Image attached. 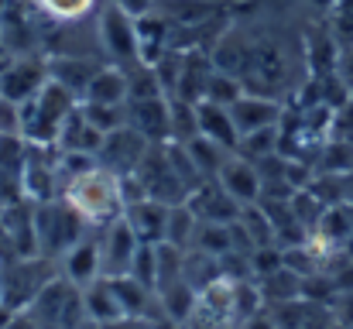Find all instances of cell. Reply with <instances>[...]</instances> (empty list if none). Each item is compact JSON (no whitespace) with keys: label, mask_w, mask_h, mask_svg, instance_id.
Here are the masks:
<instances>
[{"label":"cell","mask_w":353,"mask_h":329,"mask_svg":"<svg viewBox=\"0 0 353 329\" xmlns=\"http://www.w3.org/2000/svg\"><path fill=\"white\" fill-rule=\"evenodd\" d=\"M62 199L86 219V226H110L114 219L123 217V189H120V175L107 172L103 165H97L93 172L65 182L62 189Z\"/></svg>","instance_id":"cell-1"},{"label":"cell","mask_w":353,"mask_h":329,"mask_svg":"<svg viewBox=\"0 0 353 329\" xmlns=\"http://www.w3.org/2000/svg\"><path fill=\"white\" fill-rule=\"evenodd\" d=\"M34 240H38V250L45 257H62L65 250H72L79 240H86V219L79 217L65 199L62 203H34Z\"/></svg>","instance_id":"cell-2"},{"label":"cell","mask_w":353,"mask_h":329,"mask_svg":"<svg viewBox=\"0 0 353 329\" xmlns=\"http://www.w3.org/2000/svg\"><path fill=\"white\" fill-rule=\"evenodd\" d=\"M59 275H55V261L52 257H17L14 264H3V275H0V299L7 309L14 312H24L41 292L45 285H52Z\"/></svg>","instance_id":"cell-3"},{"label":"cell","mask_w":353,"mask_h":329,"mask_svg":"<svg viewBox=\"0 0 353 329\" xmlns=\"http://www.w3.org/2000/svg\"><path fill=\"white\" fill-rule=\"evenodd\" d=\"M24 312L38 323V329H86L83 323H90L83 309V288L69 285L62 275L45 285V292Z\"/></svg>","instance_id":"cell-4"},{"label":"cell","mask_w":353,"mask_h":329,"mask_svg":"<svg viewBox=\"0 0 353 329\" xmlns=\"http://www.w3.org/2000/svg\"><path fill=\"white\" fill-rule=\"evenodd\" d=\"M97 38H100V48H103V55L110 59V66H117V69H134V66H141L137 17H130L127 10H120L114 0L100 10Z\"/></svg>","instance_id":"cell-5"},{"label":"cell","mask_w":353,"mask_h":329,"mask_svg":"<svg viewBox=\"0 0 353 329\" xmlns=\"http://www.w3.org/2000/svg\"><path fill=\"white\" fill-rule=\"evenodd\" d=\"M151 151V144L134 130V127H120V130H110L107 137H103V148H100V154H97V161L107 168V172H114V175H134L137 168H141V161H144V154Z\"/></svg>","instance_id":"cell-6"},{"label":"cell","mask_w":353,"mask_h":329,"mask_svg":"<svg viewBox=\"0 0 353 329\" xmlns=\"http://www.w3.org/2000/svg\"><path fill=\"white\" fill-rule=\"evenodd\" d=\"M45 83H48V62L45 59L21 55V59H14V62H7L0 69V97L14 100V103L34 100Z\"/></svg>","instance_id":"cell-7"},{"label":"cell","mask_w":353,"mask_h":329,"mask_svg":"<svg viewBox=\"0 0 353 329\" xmlns=\"http://www.w3.org/2000/svg\"><path fill=\"white\" fill-rule=\"evenodd\" d=\"M137 247L141 240L134 237L130 223L120 217L110 226H103V237H100V250H103V278H120V275H130L134 268V257H137Z\"/></svg>","instance_id":"cell-8"},{"label":"cell","mask_w":353,"mask_h":329,"mask_svg":"<svg viewBox=\"0 0 353 329\" xmlns=\"http://www.w3.org/2000/svg\"><path fill=\"white\" fill-rule=\"evenodd\" d=\"M127 127H134L148 144H168V141H172V110H168V97L130 100V103H127Z\"/></svg>","instance_id":"cell-9"},{"label":"cell","mask_w":353,"mask_h":329,"mask_svg":"<svg viewBox=\"0 0 353 329\" xmlns=\"http://www.w3.org/2000/svg\"><path fill=\"white\" fill-rule=\"evenodd\" d=\"M185 206L196 213L199 223H234L240 217V203H236L234 196L216 182V179H206V182H199L192 192H189V199H185Z\"/></svg>","instance_id":"cell-10"},{"label":"cell","mask_w":353,"mask_h":329,"mask_svg":"<svg viewBox=\"0 0 353 329\" xmlns=\"http://www.w3.org/2000/svg\"><path fill=\"white\" fill-rule=\"evenodd\" d=\"M230 117H234L240 137L254 134V130H264V127H278L285 120V107L264 93H243L230 107Z\"/></svg>","instance_id":"cell-11"},{"label":"cell","mask_w":353,"mask_h":329,"mask_svg":"<svg viewBox=\"0 0 353 329\" xmlns=\"http://www.w3.org/2000/svg\"><path fill=\"white\" fill-rule=\"evenodd\" d=\"M62 278L76 288H86L93 285L97 278H103V250H100V240L86 237L79 240L72 250L62 254Z\"/></svg>","instance_id":"cell-12"},{"label":"cell","mask_w":353,"mask_h":329,"mask_svg":"<svg viewBox=\"0 0 353 329\" xmlns=\"http://www.w3.org/2000/svg\"><path fill=\"white\" fill-rule=\"evenodd\" d=\"M216 182L234 196L240 206L261 203V172H257V165H254L250 158H243V154H230V158H227V165H223V172L216 175Z\"/></svg>","instance_id":"cell-13"},{"label":"cell","mask_w":353,"mask_h":329,"mask_svg":"<svg viewBox=\"0 0 353 329\" xmlns=\"http://www.w3.org/2000/svg\"><path fill=\"white\" fill-rule=\"evenodd\" d=\"M45 62H48V79L59 83L62 90H69L83 103L93 76L100 72V66L97 62H86V59H76V55H48Z\"/></svg>","instance_id":"cell-14"},{"label":"cell","mask_w":353,"mask_h":329,"mask_svg":"<svg viewBox=\"0 0 353 329\" xmlns=\"http://www.w3.org/2000/svg\"><path fill=\"white\" fill-rule=\"evenodd\" d=\"M168 203H158V199H141L134 206L123 210V219L130 223L134 237L141 243H165V233H168Z\"/></svg>","instance_id":"cell-15"},{"label":"cell","mask_w":353,"mask_h":329,"mask_svg":"<svg viewBox=\"0 0 353 329\" xmlns=\"http://www.w3.org/2000/svg\"><path fill=\"white\" fill-rule=\"evenodd\" d=\"M216 62L206 59L199 48H189L185 59H182V72H179V83H175V100H185V103H203L206 97V83L213 76Z\"/></svg>","instance_id":"cell-16"},{"label":"cell","mask_w":353,"mask_h":329,"mask_svg":"<svg viewBox=\"0 0 353 329\" xmlns=\"http://www.w3.org/2000/svg\"><path fill=\"white\" fill-rule=\"evenodd\" d=\"M137 48H141V66H154L172 45V21L161 17L158 10L137 17Z\"/></svg>","instance_id":"cell-17"},{"label":"cell","mask_w":353,"mask_h":329,"mask_svg":"<svg viewBox=\"0 0 353 329\" xmlns=\"http://www.w3.org/2000/svg\"><path fill=\"white\" fill-rule=\"evenodd\" d=\"M196 120H199V137L213 141V144H223L227 151L240 148V130H236L230 107H216V103H196Z\"/></svg>","instance_id":"cell-18"},{"label":"cell","mask_w":353,"mask_h":329,"mask_svg":"<svg viewBox=\"0 0 353 329\" xmlns=\"http://www.w3.org/2000/svg\"><path fill=\"white\" fill-rule=\"evenodd\" d=\"M103 137L107 134H100L86 117H83V110L76 107L65 120H62V127H59V141H55V148L59 151H83V154H100V148H103Z\"/></svg>","instance_id":"cell-19"},{"label":"cell","mask_w":353,"mask_h":329,"mask_svg":"<svg viewBox=\"0 0 353 329\" xmlns=\"http://www.w3.org/2000/svg\"><path fill=\"white\" fill-rule=\"evenodd\" d=\"M83 309H86V319H90V326H103V323H117V319H127L110 278H97L93 285H86V288H83Z\"/></svg>","instance_id":"cell-20"},{"label":"cell","mask_w":353,"mask_h":329,"mask_svg":"<svg viewBox=\"0 0 353 329\" xmlns=\"http://www.w3.org/2000/svg\"><path fill=\"white\" fill-rule=\"evenodd\" d=\"M158 309H161V316H168V319H175V323L185 326L189 319H196L199 288H192V285L182 278V281H175V285H168V288L158 292Z\"/></svg>","instance_id":"cell-21"},{"label":"cell","mask_w":353,"mask_h":329,"mask_svg":"<svg viewBox=\"0 0 353 329\" xmlns=\"http://www.w3.org/2000/svg\"><path fill=\"white\" fill-rule=\"evenodd\" d=\"M154 10L175 28H203L216 17V7L206 0H154Z\"/></svg>","instance_id":"cell-22"},{"label":"cell","mask_w":353,"mask_h":329,"mask_svg":"<svg viewBox=\"0 0 353 329\" xmlns=\"http://www.w3.org/2000/svg\"><path fill=\"white\" fill-rule=\"evenodd\" d=\"M127 69H117V66H100V72L93 76L90 90H86V100L90 103H114V107H123L127 103Z\"/></svg>","instance_id":"cell-23"},{"label":"cell","mask_w":353,"mask_h":329,"mask_svg":"<svg viewBox=\"0 0 353 329\" xmlns=\"http://www.w3.org/2000/svg\"><path fill=\"white\" fill-rule=\"evenodd\" d=\"M185 148H189V154H192V161H196V168H199L203 179H216V175L223 172L227 158L236 154V151H227L223 144H213V141H206V137H192Z\"/></svg>","instance_id":"cell-24"},{"label":"cell","mask_w":353,"mask_h":329,"mask_svg":"<svg viewBox=\"0 0 353 329\" xmlns=\"http://www.w3.org/2000/svg\"><path fill=\"white\" fill-rule=\"evenodd\" d=\"M247 93V86H243V79L234 76V72H227V69H213V76H210V83H206V103H216V107H234L236 100Z\"/></svg>","instance_id":"cell-25"},{"label":"cell","mask_w":353,"mask_h":329,"mask_svg":"<svg viewBox=\"0 0 353 329\" xmlns=\"http://www.w3.org/2000/svg\"><path fill=\"white\" fill-rule=\"evenodd\" d=\"M196 230H199V219H196V213H192L185 203H175V206L168 210V233H165V243H175V247L189 250L192 240H196Z\"/></svg>","instance_id":"cell-26"},{"label":"cell","mask_w":353,"mask_h":329,"mask_svg":"<svg viewBox=\"0 0 353 329\" xmlns=\"http://www.w3.org/2000/svg\"><path fill=\"white\" fill-rule=\"evenodd\" d=\"M168 110H172V141L168 144H189L192 137H199L196 103H185V100L168 97Z\"/></svg>","instance_id":"cell-27"},{"label":"cell","mask_w":353,"mask_h":329,"mask_svg":"<svg viewBox=\"0 0 353 329\" xmlns=\"http://www.w3.org/2000/svg\"><path fill=\"white\" fill-rule=\"evenodd\" d=\"M34 7L59 24H76L97 10V0H34Z\"/></svg>","instance_id":"cell-28"},{"label":"cell","mask_w":353,"mask_h":329,"mask_svg":"<svg viewBox=\"0 0 353 329\" xmlns=\"http://www.w3.org/2000/svg\"><path fill=\"white\" fill-rule=\"evenodd\" d=\"M79 110H83V117H86L100 134H110V130L127 127V103H123V107H114V103H90V100H83Z\"/></svg>","instance_id":"cell-29"},{"label":"cell","mask_w":353,"mask_h":329,"mask_svg":"<svg viewBox=\"0 0 353 329\" xmlns=\"http://www.w3.org/2000/svg\"><path fill=\"white\" fill-rule=\"evenodd\" d=\"M0 134H21V103L0 97Z\"/></svg>","instance_id":"cell-30"},{"label":"cell","mask_w":353,"mask_h":329,"mask_svg":"<svg viewBox=\"0 0 353 329\" xmlns=\"http://www.w3.org/2000/svg\"><path fill=\"white\" fill-rule=\"evenodd\" d=\"M336 79L347 86V93L353 97V45H347V48H340V55H336Z\"/></svg>","instance_id":"cell-31"},{"label":"cell","mask_w":353,"mask_h":329,"mask_svg":"<svg viewBox=\"0 0 353 329\" xmlns=\"http://www.w3.org/2000/svg\"><path fill=\"white\" fill-rule=\"evenodd\" d=\"M120 10H127L130 17H141V14H151L154 10V0H114Z\"/></svg>","instance_id":"cell-32"},{"label":"cell","mask_w":353,"mask_h":329,"mask_svg":"<svg viewBox=\"0 0 353 329\" xmlns=\"http://www.w3.org/2000/svg\"><path fill=\"white\" fill-rule=\"evenodd\" d=\"M240 329H278V326H274L271 312H257V316H250L247 323H240Z\"/></svg>","instance_id":"cell-33"},{"label":"cell","mask_w":353,"mask_h":329,"mask_svg":"<svg viewBox=\"0 0 353 329\" xmlns=\"http://www.w3.org/2000/svg\"><path fill=\"white\" fill-rule=\"evenodd\" d=\"M7 329H38V323H34L28 312H17V316L10 319V326H7Z\"/></svg>","instance_id":"cell-34"},{"label":"cell","mask_w":353,"mask_h":329,"mask_svg":"<svg viewBox=\"0 0 353 329\" xmlns=\"http://www.w3.org/2000/svg\"><path fill=\"white\" fill-rule=\"evenodd\" d=\"M148 329H185L182 323H175V319H168V316H158V319H151Z\"/></svg>","instance_id":"cell-35"},{"label":"cell","mask_w":353,"mask_h":329,"mask_svg":"<svg viewBox=\"0 0 353 329\" xmlns=\"http://www.w3.org/2000/svg\"><path fill=\"white\" fill-rule=\"evenodd\" d=\"M309 3H312V7H316V10H326V14H330V10H333V3H336V0H309Z\"/></svg>","instance_id":"cell-36"},{"label":"cell","mask_w":353,"mask_h":329,"mask_svg":"<svg viewBox=\"0 0 353 329\" xmlns=\"http://www.w3.org/2000/svg\"><path fill=\"white\" fill-rule=\"evenodd\" d=\"M7 7H10V0H0V24L7 21Z\"/></svg>","instance_id":"cell-37"},{"label":"cell","mask_w":353,"mask_h":329,"mask_svg":"<svg viewBox=\"0 0 353 329\" xmlns=\"http://www.w3.org/2000/svg\"><path fill=\"white\" fill-rule=\"evenodd\" d=\"M326 329H353V326H347V323H340V319H333V323H330Z\"/></svg>","instance_id":"cell-38"},{"label":"cell","mask_w":353,"mask_h":329,"mask_svg":"<svg viewBox=\"0 0 353 329\" xmlns=\"http://www.w3.org/2000/svg\"><path fill=\"white\" fill-rule=\"evenodd\" d=\"M0 275H3V261H0Z\"/></svg>","instance_id":"cell-39"}]
</instances>
